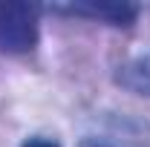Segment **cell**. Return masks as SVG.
I'll return each instance as SVG.
<instances>
[{
  "instance_id": "1",
  "label": "cell",
  "mask_w": 150,
  "mask_h": 147,
  "mask_svg": "<svg viewBox=\"0 0 150 147\" xmlns=\"http://www.w3.org/2000/svg\"><path fill=\"white\" fill-rule=\"evenodd\" d=\"M38 43V6L23 0H0V49L9 55L32 52Z\"/></svg>"
},
{
  "instance_id": "2",
  "label": "cell",
  "mask_w": 150,
  "mask_h": 147,
  "mask_svg": "<svg viewBox=\"0 0 150 147\" xmlns=\"http://www.w3.org/2000/svg\"><path fill=\"white\" fill-rule=\"evenodd\" d=\"M55 12L64 15H78V18H93V20H104L110 26H130L133 20L139 18V6L133 3H69V6H52Z\"/></svg>"
},
{
  "instance_id": "4",
  "label": "cell",
  "mask_w": 150,
  "mask_h": 147,
  "mask_svg": "<svg viewBox=\"0 0 150 147\" xmlns=\"http://www.w3.org/2000/svg\"><path fill=\"white\" fill-rule=\"evenodd\" d=\"M20 147H61V144H58V141H49V139H38V136H35V139H26Z\"/></svg>"
},
{
  "instance_id": "3",
  "label": "cell",
  "mask_w": 150,
  "mask_h": 147,
  "mask_svg": "<svg viewBox=\"0 0 150 147\" xmlns=\"http://www.w3.org/2000/svg\"><path fill=\"white\" fill-rule=\"evenodd\" d=\"M115 84L124 87V90H130V92H136V95H150V55L133 58L124 66H118Z\"/></svg>"
}]
</instances>
